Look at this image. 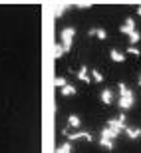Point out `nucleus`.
<instances>
[{"label":"nucleus","instance_id":"nucleus-1","mask_svg":"<svg viewBox=\"0 0 141 153\" xmlns=\"http://www.w3.org/2000/svg\"><path fill=\"white\" fill-rule=\"evenodd\" d=\"M117 88H119L117 105L123 109V111H125V109H131V108H133V103H135V96H133V91H131L125 84H119Z\"/></svg>","mask_w":141,"mask_h":153},{"label":"nucleus","instance_id":"nucleus-2","mask_svg":"<svg viewBox=\"0 0 141 153\" xmlns=\"http://www.w3.org/2000/svg\"><path fill=\"white\" fill-rule=\"evenodd\" d=\"M60 38H62L64 52H70V48H72V44H73V38H76V28H73V26L64 28V30H62V34H60Z\"/></svg>","mask_w":141,"mask_h":153},{"label":"nucleus","instance_id":"nucleus-3","mask_svg":"<svg viewBox=\"0 0 141 153\" xmlns=\"http://www.w3.org/2000/svg\"><path fill=\"white\" fill-rule=\"evenodd\" d=\"M125 119H127V117L121 114V115H117L115 119H109L105 127H109L111 131H115V133L119 135V133H121V131H125V127H127V125H125Z\"/></svg>","mask_w":141,"mask_h":153},{"label":"nucleus","instance_id":"nucleus-4","mask_svg":"<svg viewBox=\"0 0 141 153\" xmlns=\"http://www.w3.org/2000/svg\"><path fill=\"white\" fill-rule=\"evenodd\" d=\"M119 32H121V34H127V36H131L133 32H137L133 18H125V22L121 24V26H119Z\"/></svg>","mask_w":141,"mask_h":153},{"label":"nucleus","instance_id":"nucleus-5","mask_svg":"<svg viewBox=\"0 0 141 153\" xmlns=\"http://www.w3.org/2000/svg\"><path fill=\"white\" fill-rule=\"evenodd\" d=\"M68 141H78V139H85V141H91L94 135H90L88 131H78V133H68Z\"/></svg>","mask_w":141,"mask_h":153},{"label":"nucleus","instance_id":"nucleus-6","mask_svg":"<svg viewBox=\"0 0 141 153\" xmlns=\"http://www.w3.org/2000/svg\"><path fill=\"white\" fill-rule=\"evenodd\" d=\"M102 103H105V105H109V103H113V90H103L102 91Z\"/></svg>","mask_w":141,"mask_h":153},{"label":"nucleus","instance_id":"nucleus-7","mask_svg":"<svg viewBox=\"0 0 141 153\" xmlns=\"http://www.w3.org/2000/svg\"><path fill=\"white\" fill-rule=\"evenodd\" d=\"M125 133L129 139H139L141 137V129L139 127H125Z\"/></svg>","mask_w":141,"mask_h":153},{"label":"nucleus","instance_id":"nucleus-8","mask_svg":"<svg viewBox=\"0 0 141 153\" xmlns=\"http://www.w3.org/2000/svg\"><path fill=\"white\" fill-rule=\"evenodd\" d=\"M90 36H97L99 40H105L107 38V32L103 28H90V32H88Z\"/></svg>","mask_w":141,"mask_h":153},{"label":"nucleus","instance_id":"nucleus-9","mask_svg":"<svg viewBox=\"0 0 141 153\" xmlns=\"http://www.w3.org/2000/svg\"><path fill=\"white\" fill-rule=\"evenodd\" d=\"M60 91H62V96H66V97H68V96H76V91H78V90H76V88H73L72 84H68L66 88H62Z\"/></svg>","mask_w":141,"mask_h":153},{"label":"nucleus","instance_id":"nucleus-10","mask_svg":"<svg viewBox=\"0 0 141 153\" xmlns=\"http://www.w3.org/2000/svg\"><path fill=\"white\" fill-rule=\"evenodd\" d=\"M78 79H82V82H85V84H88V82H90V74H88V68H79V72H78Z\"/></svg>","mask_w":141,"mask_h":153},{"label":"nucleus","instance_id":"nucleus-11","mask_svg":"<svg viewBox=\"0 0 141 153\" xmlns=\"http://www.w3.org/2000/svg\"><path fill=\"white\" fill-rule=\"evenodd\" d=\"M109 56H111V60H113V62H123V60H125V56L121 54V52H117L115 48H113V50L109 52Z\"/></svg>","mask_w":141,"mask_h":153},{"label":"nucleus","instance_id":"nucleus-12","mask_svg":"<svg viewBox=\"0 0 141 153\" xmlns=\"http://www.w3.org/2000/svg\"><path fill=\"white\" fill-rule=\"evenodd\" d=\"M73 151V149H72V143H64V145H60V147H58L56 149V151H54V153H72Z\"/></svg>","mask_w":141,"mask_h":153},{"label":"nucleus","instance_id":"nucleus-13","mask_svg":"<svg viewBox=\"0 0 141 153\" xmlns=\"http://www.w3.org/2000/svg\"><path fill=\"white\" fill-rule=\"evenodd\" d=\"M54 85L56 88H66L68 85V79L64 78V76H58V78H54Z\"/></svg>","mask_w":141,"mask_h":153},{"label":"nucleus","instance_id":"nucleus-14","mask_svg":"<svg viewBox=\"0 0 141 153\" xmlns=\"http://www.w3.org/2000/svg\"><path fill=\"white\" fill-rule=\"evenodd\" d=\"M68 123L72 125V127H79V125H82V119H79L78 115H70V117H68Z\"/></svg>","mask_w":141,"mask_h":153},{"label":"nucleus","instance_id":"nucleus-15","mask_svg":"<svg viewBox=\"0 0 141 153\" xmlns=\"http://www.w3.org/2000/svg\"><path fill=\"white\" fill-rule=\"evenodd\" d=\"M64 56V46L62 44H54V58H62Z\"/></svg>","mask_w":141,"mask_h":153},{"label":"nucleus","instance_id":"nucleus-16","mask_svg":"<svg viewBox=\"0 0 141 153\" xmlns=\"http://www.w3.org/2000/svg\"><path fill=\"white\" fill-rule=\"evenodd\" d=\"M66 6H68V4H58L56 8H54V16H56V18H60V16L64 14V12H66Z\"/></svg>","mask_w":141,"mask_h":153},{"label":"nucleus","instance_id":"nucleus-17","mask_svg":"<svg viewBox=\"0 0 141 153\" xmlns=\"http://www.w3.org/2000/svg\"><path fill=\"white\" fill-rule=\"evenodd\" d=\"M99 145H102V147H105V149H109V151L113 149V141H111V139H105V137H102V139H99Z\"/></svg>","mask_w":141,"mask_h":153},{"label":"nucleus","instance_id":"nucleus-18","mask_svg":"<svg viewBox=\"0 0 141 153\" xmlns=\"http://www.w3.org/2000/svg\"><path fill=\"white\" fill-rule=\"evenodd\" d=\"M129 40H131V46H133V44H137V42L141 40V34H139V30H137V32H133V34L129 36Z\"/></svg>","mask_w":141,"mask_h":153},{"label":"nucleus","instance_id":"nucleus-19","mask_svg":"<svg viewBox=\"0 0 141 153\" xmlns=\"http://www.w3.org/2000/svg\"><path fill=\"white\" fill-rule=\"evenodd\" d=\"M91 78L96 79V82H102V79H103V74H102V72H97V70H91Z\"/></svg>","mask_w":141,"mask_h":153},{"label":"nucleus","instance_id":"nucleus-20","mask_svg":"<svg viewBox=\"0 0 141 153\" xmlns=\"http://www.w3.org/2000/svg\"><path fill=\"white\" fill-rule=\"evenodd\" d=\"M127 54H133V56H139L141 52H139V50H137L135 46H129V48H127Z\"/></svg>","mask_w":141,"mask_h":153},{"label":"nucleus","instance_id":"nucleus-21","mask_svg":"<svg viewBox=\"0 0 141 153\" xmlns=\"http://www.w3.org/2000/svg\"><path fill=\"white\" fill-rule=\"evenodd\" d=\"M73 6H78V8H90V2H73Z\"/></svg>","mask_w":141,"mask_h":153},{"label":"nucleus","instance_id":"nucleus-22","mask_svg":"<svg viewBox=\"0 0 141 153\" xmlns=\"http://www.w3.org/2000/svg\"><path fill=\"white\" fill-rule=\"evenodd\" d=\"M137 14H139V16H141V6H139V8H137Z\"/></svg>","mask_w":141,"mask_h":153},{"label":"nucleus","instance_id":"nucleus-23","mask_svg":"<svg viewBox=\"0 0 141 153\" xmlns=\"http://www.w3.org/2000/svg\"><path fill=\"white\" fill-rule=\"evenodd\" d=\"M139 85H141V76H139Z\"/></svg>","mask_w":141,"mask_h":153}]
</instances>
